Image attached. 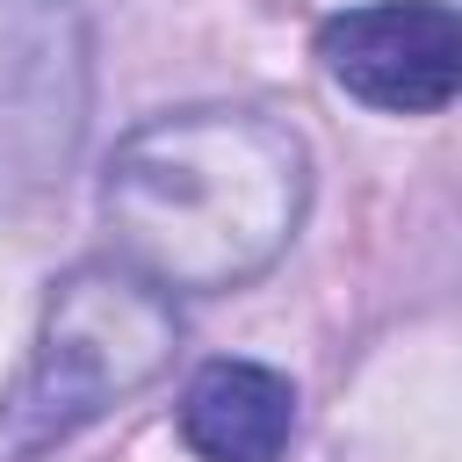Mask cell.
<instances>
[{
    "label": "cell",
    "mask_w": 462,
    "mask_h": 462,
    "mask_svg": "<svg viewBox=\"0 0 462 462\" xmlns=\"http://www.w3.org/2000/svg\"><path fill=\"white\" fill-rule=\"evenodd\" d=\"M310 202V152L260 108H180L137 123L101 173L116 260L173 296L267 274Z\"/></svg>",
    "instance_id": "obj_1"
},
{
    "label": "cell",
    "mask_w": 462,
    "mask_h": 462,
    "mask_svg": "<svg viewBox=\"0 0 462 462\" xmlns=\"http://www.w3.org/2000/svg\"><path fill=\"white\" fill-rule=\"evenodd\" d=\"M173 346H180V318L166 289H152L123 260L72 267L43 303V332L22 390L0 404V462H29L51 440L94 426L108 404L159 383Z\"/></svg>",
    "instance_id": "obj_2"
},
{
    "label": "cell",
    "mask_w": 462,
    "mask_h": 462,
    "mask_svg": "<svg viewBox=\"0 0 462 462\" xmlns=\"http://www.w3.org/2000/svg\"><path fill=\"white\" fill-rule=\"evenodd\" d=\"M87 130V22L72 0H0V195L72 166Z\"/></svg>",
    "instance_id": "obj_3"
},
{
    "label": "cell",
    "mask_w": 462,
    "mask_h": 462,
    "mask_svg": "<svg viewBox=\"0 0 462 462\" xmlns=\"http://www.w3.org/2000/svg\"><path fill=\"white\" fill-rule=\"evenodd\" d=\"M325 72L390 116H433L462 87V22L448 0H368L318 29Z\"/></svg>",
    "instance_id": "obj_4"
},
{
    "label": "cell",
    "mask_w": 462,
    "mask_h": 462,
    "mask_svg": "<svg viewBox=\"0 0 462 462\" xmlns=\"http://www.w3.org/2000/svg\"><path fill=\"white\" fill-rule=\"evenodd\" d=\"M296 433V390L260 361H209L180 390V440L202 462H282Z\"/></svg>",
    "instance_id": "obj_5"
}]
</instances>
